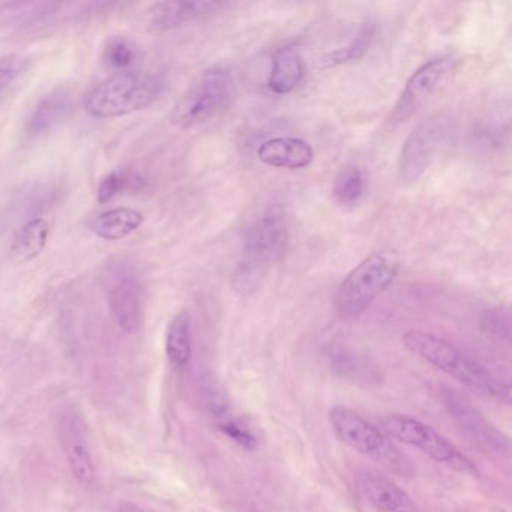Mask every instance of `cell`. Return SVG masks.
<instances>
[{
    "label": "cell",
    "instance_id": "4",
    "mask_svg": "<svg viewBox=\"0 0 512 512\" xmlns=\"http://www.w3.org/2000/svg\"><path fill=\"white\" fill-rule=\"evenodd\" d=\"M233 77L229 68L214 65L202 71L172 107L169 119L179 130H193L217 118L232 103Z\"/></svg>",
    "mask_w": 512,
    "mask_h": 512
},
{
    "label": "cell",
    "instance_id": "5",
    "mask_svg": "<svg viewBox=\"0 0 512 512\" xmlns=\"http://www.w3.org/2000/svg\"><path fill=\"white\" fill-rule=\"evenodd\" d=\"M104 293L113 320L125 334H137L143 322V287L130 260L112 257L101 272Z\"/></svg>",
    "mask_w": 512,
    "mask_h": 512
},
{
    "label": "cell",
    "instance_id": "12",
    "mask_svg": "<svg viewBox=\"0 0 512 512\" xmlns=\"http://www.w3.org/2000/svg\"><path fill=\"white\" fill-rule=\"evenodd\" d=\"M73 112V97L65 86H58L47 92L29 112L23 125L26 142H35L52 133L62 122L67 121Z\"/></svg>",
    "mask_w": 512,
    "mask_h": 512
},
{
    "label": "cell",
    "instance_id": "11",
    "mask_svg": "<svg viewBox=\"0 0 512 512\" xmlns=\"http://www.w3.org/2000/svg\"><path fill=\"white\" fill-rule=\"evenodd\" d=\"M59 439L70 463L71 472L80 484H91L95 479V466L89 448L88 431L77 410H65L59 419Z\"/></svg>",
    "mask_w": 512,
    "mask_h": 512
},
{
    "label": "cell",
    "instance_id": "18",
    "mask_svg": "<svg viewBox=\"0 0 512 512\" xmlns=\"http://www.w3.org/2000/svg\"><path fill=\"white\" fill-rule=\"evenodd\" d=\"M449 412L452 413L457 419L460 427L472 437L473 440H478L479 445H484L485 448L491 451L502 452L506 446L505 437L499 431L494 430L488 422L484 421L481 415L476 412L473 407H470L466 401L461 400L460 397H451L446 400Z\"/></svg>",
    "mask_w": 512,
    "mask_h": 512
},
{
    "label": "cell",
    "instance_id": "28",
    "mask_svg": "<svg viewBox=\"0 0 512 512\" xmlns=\"http://www.w3.org/2000/svg\"><path fill=\"white\" fill-rule=\"evenodd\" d=\"M220 428L230 439L235 440L245 449L256 448V437L248 428H245V425L239 424L235 419H226V421L221 422Z\"/></svg>",
    "mask_w": 512,
    "mask_h": 512
},
{
    "label": "cell",
    "instance_id": "21",
    "mask_svg": "<svg viewBox=\"0 0 512 512\" xmlns=\"http://www.w3.org/2000/svg\"><path fill=\"white\" fill-rule=\"evenodd\" d=\"M166 355L170 364L176 368L185 367L191 361L193 331H191V314L187 310L176 313L167 326Z\"/></svg>",
    "mask_w": 512,
    "mask_h": 512
},
{
    "label": "cell",
    "instance_id": "25",
    "mask_svg": "<svg viewBox=\"0 0 512 512\" xmlns=\"http://www.w3.org/2000/svg\"><path fill=\"white\" fill-rule=\"evenodd\" d=\"M139 59V49L124 37H112L103 49V62L113 73L133 70Z\"/></svg>",
    "mask_w": 512,
    "mask_h": 512
},
{
    "label": "cell",
    "instance_id": "20",
    "mask_svg": "<svg viewBox=\"0 0 512 512\" xmlns=\"http://www.w3.org/2000/svg\"><path fill=\"white\" fill-rule=\"evenodd\" d=\"M50 238V223L43 217L29 218L14 233L10 253L14 262L25 265L34 262L46 250Z\"/></svg>",
    "mask_w": 512,
    "mask_h": 512
},
{
    "label": "cell",
    "instance_id": "22",
    "mask_svg": "<svg viewBox=\"0 0 512 512\" xmlns=\"http://www.w3.org/2000/svg\"><path fill=\"white\" fill-rule=\"evenodd\" d=\"M374 35H376V28L373 23H365L358 34L353 40H350L346 46L340 47V49L332 50V52L326 53L320 59V67L322 68H335L341 67V65L353 64L358 62L359 59L364 58L370 50L371 43H373Z\"/></svg>",
    "mask_w": 512,
    "mask_h": 512
},
{
    "label": "cell",
    "instance_id": "16",
    "mask_svg": "<svg viewBox=\"0 0 512 512\" xmlns=\"http://www.w3.org/2000/svg\"><path fill=\"white\" fill-rule=\"evenodd\" d=\"M362 493L373 508L380 512H416L412 497L398 487L394 481L379 475L365 472L359 478Z\"/></svg>",
    "mask_w": 512,
    "mask_h": 512
},
{
    "label": "cell",
    "instance_id": "6",
    "mask_svg": "<svg viewBox=\"0 0 512 512\" xmlns=\"http://www.w3.org/2000/svg\"><path fill=\"white\" fill-rule=\"evenodd\" d=\"M382 433L404 445L418 449L436 463L463 473H476L475 464L430 425L403 413H389L380 419Z\"/></svg>",
    "mask_w": 512,
    "mask_h": 512
},
{
    "label": "cell",
    "instance_id": "9",
    "mask_svg": "<svg viewBox=\"0 0 512 512\" xmlns=\"http://www.w3.org/2000/svg\"><path fill=\"white\" fill-rule=\"evenodd\" d=\"M289 242L286 218L278 208H269L245 230L242 259L266 269L269 260L281 256Z\"/></svg>",
    "mask_w": 512,
    "mask_h": 512
},
{
    "label": "cell",
    "instance_id": "10",
    "mask_svg": "<svg viewBox=\"0 0 512 512\" xmlns=\"http://www.w3.org/2000/svg\"><path fill=\"white\" fill-rule=\"evenodd\" d=\"M329 424L335 436L359 454L385 461L389 460L395 451L382 430L349 407H332L329 412Z\"/></svg>",
    "mask_w": 512,
    "mask_h": 512
},
{
    "label": "cell",
    "instance_id": "19",
    "mask_svg": "<svg viewBox=\"0 0 512 512\" xmlns=\"http://www.w3.org/2000/svg\"><path fill=\"white\" fill-rule=\"evenodd\" d=\"M305 65L301 53L295 46H284L272 58L269 74V91L277 95H287L295 91L304 79Z\"/></svg>",
    "mask_w": 512,
    "mask_h": 512
},
{
    "label": "cell",
    "instance_id": "26",
    "mask_svg": "<svg viewBox=\"0 0 512 512\" xmlns=\"http://www.w3.org/2000/svg\"><path fill=\"white\" fill-rule=\"evenodd\" d=\"M31 56L8 55L0 58V100L31 70Z\"/></svg>",
    "mask_w": 512,
    "mask_h": 512
},
{
    "label": "cell",
    "instance_id": "8",
    "mask_svg": "<svg viewBox=\"0 0 512 512\" xmlns=\"http://www.w3.org/2000/svg\"><path fill=\"white\" fill-rule=\"evenodd\" d=\"M454 70L455 64L451 58H434L421 65L404 85L392 112V119L395 122H406L412 118L448 83Z\"/></svg>",
    "mask_w": 512,
    "mask_h": 512
},
{
    "label": "cell",
    "instance_id": "15",
    "mask_svg": "<svg viewBox=\"0 0 512 512\" xmlns=\"http://www.w3.org/2000/svg\"><path fill=\"white\" fill-rule=\"evenodd\" d=\"M257 157L263 164L275 169L299 170L311 166L314 151L305 140L296 137H275L260 145Z\"/></svg>",
    "mask_w": 512,
    "mask_h": 512
},
{
    "label": "cell",
    "instance_id": "29",
    "mask_svg": "<svg viewBox=\"0 0 512 512\" xmlns=\"http://www.w3.org/2000/svg\"><path fill=\"white\" fill-rule=\"evenodd\" d=\"M485 328L490 331L491 334L505 335L508 338L509 335V320L508 314L502 313V310H490L485 313L484 320Z\"/></svg>",
    "mask_w": 512,
    "mask_h": 512
},
{
    "label": "cell",
    "instance_id": "1",
    "mask_svg": "<svg viewBox=\"0 0 512 512\" xmlns=\"http://www.w3.org/2000/svg\"><path fill=\"white\" fill-rule=\"evenodd\" d=\"M166 89L161 77L139 70L112 73L83 95V107L95 119H116L143 112Z\"/></svg>",
    "mask_w": 512,
    "mask_h": 512
},
{
    "label": "cell",
    "instance_id": "24",
    "mask_svg": "<svg viewBox=\"0 0 512 512\" xmlns=\"http://www.w3.org/2000/svg\"><path fill=\"white\" fill-rule=\"evenodd\" d=\"M145 178L139 172L128 169H115L101 179L97 190V200L101 205L112 202L128 190H140Z\"/></svg>",
    "mask_w": 512,
    "mask_h": 512
},
{
    "label": "cell",
    "instance_id": "23",
    "mask_svg": "<svg viewBox=\"0 0 512 512\" xmlns=\"http://www.w3.org/2000/svg\"><path fill=\"white\" fill-rule=\"evenodd\" d=\"M367 191V175L361 167L350 164L344 167L335 178L332 194L338 205L353 208L361 202Z\"/></svg>",
    "mask_w": 512,
    "mask_h": 512
},
{
    "label": "cell",
    "instance_id": "30",
    "mask_svg": "<svg viewBox=\"0 0 512 512\" xmlns=\"http://www.w3.org/2000/svg\"><path fill=\"white\" fill-rule=\"evenodd\" d=\"M119 512H145L139 506L134 505V503L128 502V500H124V502L119 503Z\"/></svg>",
    "mask_w": 512,
    "mask_h": 512
},
{
    "label": "cell",
    "instance_id": "14",
    "mask_svg": "<svg viewBox=\"0 0 512 512\" xmlns=\"http://www.w3.org/2000/svg\"><path fill=\"white\" fill-rule=\"evenodd\" d=\"M325 358L332 373L341 380L365 389L382 386L383 373L379 365L355 350L329 346L325 350Z\"/></svg>",
    "mask_w": 512,
    "mask_h": 512
},
{
    "label": "cell",
    "instance_id": "7",
    "mask_svg": "<svg viewBox=\"0 0 512 512\" xmlns=\"http://www.w3.org/2000/svg\"><path fill=\"white\" fill-rule=\"evenodd\" d=\"M454 128L451 119L433 116L421 122L404 142L400 155V176L406 184H415L431 164L451 145Z\"/></svg>",
    "mask_w": 512,
    "mask_h": 512
},
{
    "label": "cell",
    "instance_id": "2",
    "mask_svg": "<svg viewBox=\"0 0 512 512\" xmlns=\"http://www.w3.org/2000/svg\"><path fill=\"white\" fill-rule=\"evenodd\" d=\"M403 343L409 352L439 368L448 376L482 395L509 401V385L490 373L484 365L464 355L445 338L425 331H407Z\"/></svg>",
    "mask_w": 512,
    "mask_h": 512
},
{
    "label": "cell",
    "instance_id": "13",
    "mask_svg": "<svg viewBox=\"0 0 512 512\" xmlns=\"http://www.w3.org/2000/svg\"><path fill=\"white\" fill-rule=\"evenodd\" d=\"M223 2H160L146 13V28L152 32H167L199 22L220 13Z\"/></svg>",
    "mask_w": 512,
    "mask_h": 512
},
{
    "label": "cell",
    "instance_id": "17",
    "mask_svg": "<svg viewBox=\"0 0 512 512\" xmlns=\"http://www.w3.org/2000/svg\"><path fill=\"white\" fill-rule=\"evenodd\" d=\"M145 223V215L130 206H118L100 212L88 221V229L103 241H122Z\"/></svg>",
    "mask_w": 512,
    "mask_h": 512
},
{
    "label": "cell",
    "instance_id": "3",
    "mask_svg": "<svg viewBox=\"0 0 512 512\" xmlns=\"http://www.w3.org/2000/svg\"><path fill=\"white\" fill-rule=\"evenodd\" d=\"M401 260L392 251H379L362 260L341 281L335 295V313L340 319L361 316L394 283Z\"/></svg>",
    "mask_w": 512,
    "mask_h": 512
},
{
    "label": "cell",
    "instance_id": "27",
    "mask_svg": "<svg viewBox=\"0 0 512 512\" xmlns=\"http://www.w3.org/2000/svg\"><path fill=\"white\" fill-rule=\"evenodd\" d=\"M263 274H265V268H262V266L241 260L236 266L235 272H233V289L241 296L253 295L259 287Z\"/></svg>",
    "mask_w": 512,
    "mask_h": 512
}]
</instances>
